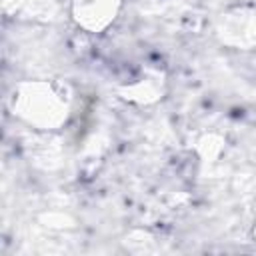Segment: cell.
<instances>
[{
    "label": "cell",
    "mask_w": 256,
    "mask_h": 256,
    "mask_svg": "<svg viewBox=\"0 0 256 256\" xmlns=\"http://www.w3.org/2000/svg\"><path fill=\"white\" fill-rule=\"evenodd\" d=\"M18 104H20V114L30 122L52 126L60 120L58 100L52 94V90L46 88L44 84L28 86V90L18 96Z\"/></svg>",
    "instance_id": "6da1fadb"
},
{
    "label": "cell",
    "mask_w": 256,
    "mask_h": 256,
    "mask_svg": "<svg viewBox=\"0 0 256 256\" xmlns=\"http://www.w3.org/2000/svg\"><path fill=\"white\" fill-rule=\"evenodd\" d=\"M114 2L116 0H82V22L92 28L102 26L110 18L108 14H114Z\"/></svg>",
    "instance_id": "7a4b0ae2"
}]
</instances>
